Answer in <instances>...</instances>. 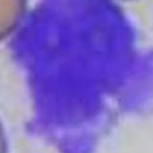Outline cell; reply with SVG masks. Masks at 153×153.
Masks as SVG:
<instances>
[{
	"label": "cell",
	"mask_w": 153,
	"mask_h": 153,
	"mask_svg": "<svg viewBox=\"0 0 153 153\" xmlns=\"http://www.w3.org/2000/svg\"><path fill=\"white\" fill-rule=\"evenodd\" d=\"M27 7L28 0H0V42L17 29Z\"/></svg>",
	"instance_id": "6da1fadb"
},
{
	"label": "cell",
	"mask_w": 153,
	"mask_h": 153,
	"mask_svg": "<svg viewBox=\"0 0 153 153\" xmlns=\"http://www.w3.org/2000/svg\"><path fill=\"white\" fill-rule=\"evenodd\" d=\"M0 153H8V143L5 135V130L0 121Z\"/></svg>",
	"instance_id": "7a4b0ae2"
}]
</instances>
